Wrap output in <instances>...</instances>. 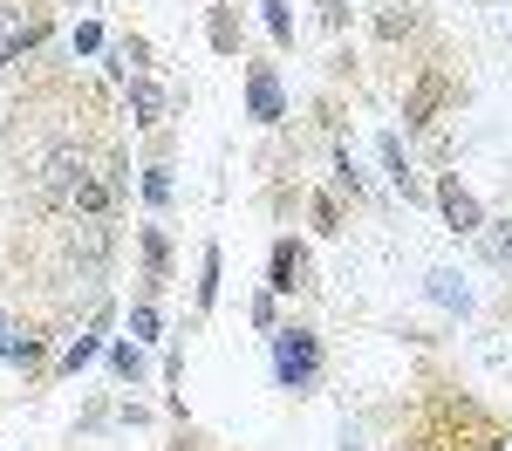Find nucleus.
Masks as SVG:
<instances>
[{"instance_id": "obj_1", "label": "nucleus", "mask_w": 512, "mask_h": 451, "mask_svg": "<svg viewBox=\"0 0 512 451\" xmlns=\"http://www.w3.org/2000/svg\"><path fill=\"white\" fill-rule=\"evenodd\" d=\"M410 451H499V424L478 404H437V424L410 431Z\"/></svg>"}, {"instance_id": "obj_2", "label": "nucleus", "mask_w": 512, "mask_h": 451, "mask_svg": "<svg viewBox=\"0 0 512 451\" xmlns=\"http://www.w3.org/2000/svg\"><path fill=\"white\" fill-rule=\"evenodd\" d=\"M274 369H280V383H287V390H308V383H315V369H321L315 335H308V328H274Z\"/></svg>"}, {"instance_id": "obj_3", "label": "nucleus", "mask_w": 512, "mask_h": 451, "mask_svg": "<svg viewBox=\"0 0 512 451\" xmlns=\"http://www.w3.org/2000/svg\"><path fill=\"white\" fill-rule=\"evenodd\" d=\"M89 178V158H82L76 144H55L48 158H41V171H35V185H41V199L48 205H62L69 212V199H76V185Z\"/></svg>"}, {"instance_id": "obj_4", "label": "nucleus", "mask_w": 512, "mask_h": 451, "mask_svg": "<svg viewBox=\"0 0 512 451\" xmlns=\"http://www.w3.org/2000/svg\"><path fill=\"white\" fill-rule=\"evenodd\" d=\"M246 103H253V117H260V123H280V117H287L280 82H274V69H267V62H253V69H246Z\"/></svg>"}, {"instance_id": "obj_5", "label": "nucleus", "mask_w": 512, "mask_h": 451, "mask_svg": "<svg viewBox=\"0 0 512 451\" xmlns=\"http://www.w3.org/2000/svg\"><path fill=\"white\" fill-rule=\"evenodd\" d=\"M48 28H41V14H21V7H0V62H14L28 41H41Z\"/></svg>"}, {"instance_id": "obj_6", "label": "nucleus", "mask_w": 512, "mask_h": 451, "mask_svg": "<svg viewBox=\"0 0 512 451\" xmlns=\"http://www.w3.org/2000/svg\"><path fill=\"white\" fill-rule=\"evenodd\" d=\"M437 205H444V219H451L458 233H478V226H485V219H478V199L458 185V178H444V185H437Z\"/></svg>"}, {"instance_id": "obj_7", "label": "nucleus", "mask_w": 512, "mask_h": 451, "mask_svg": "<svg viewBox=\"0 0 512 451\" xmlns=\"http://www.w3.org/2000/svg\"><path fill=\"white\" fill-rule=\"evenodd\" d=\"M267 287H274V294H294V287H308V260H301V246H294V240H280V246H274V281H267Z\"/></svg>"}, {"instance_id": "obj_8", "label": "nucleus", "mask_w": 512, "mask_h": 451, "mask_svg": "<svg viewBox=\"0 0 512 451\" xmlns=\"http://www.w3.org/2000/svg\"><path fill=\"white\" fill-rule=\"evenodd\" d=\"M130 123H137V130H151V123H164V89L158 82H130Z\"/></svg>"}, {"instance_id": "obj_9", "label": "nucleus", "mask_w": 512, "mask_h": 451, "mask_svg": "<svg viewBox=\"0 0 512 451\" xmlns=\"http://www.w3.org/2000/svg\"><path fill=\"white\" fill-rule=\"evenodd\" d=\"M383 171H390V185L403 199H424V185H417V171L403 164V144H396V137H383Z\"/></svg>"}, {"instance_id": "obj_10", "label": "nucleus", "mask_w": 512, "mask_h": 451, "mask_svg": "<svg viewBox=\"0 0 512 451\" xmlns=\"http://www.w3.org/2000/svg\"><path fill=\"white\" fill-rule=\"evenodd\" d=\"M444 103V76H424L410 89V103H403V123H431V110Z\"/></svg>"}, {"instance_id": "obj_11", "label": "nucleus", "mask_w": 512, "mask_h": 451, "mask_svg": "<svg viewBox=\"0 0 512 451\" xmlns=\"http://www.w3.org/2000/svg\"><path fill=\"white\" fill-rule=\"evenodd\" d=\"M424 287H431V301H437V308H458V315L472 308V287L458 281V274H431V281H424Z\"/></svg>"}, {"instance_id": "obj_12", "label": "nucleus", "mask_w": 512, "mask_h": 451, "mask_svg": "<svg viewBox=\"0 0 512 451\" xmlns=\"http://www.w3.org/2000/svg\"><path fill=\"white\" fill-rule=\"evenodd\" d=\"M478 246H485V260H499V267H506V260H512V219H499V226H478Z\"/></svg>"}, {"instance_id": "obj_13", "label": "nucleus", "mask_w": 512, "mask_h": 451, "mask_svg": "<svg viewBox=\"0 0 512 451\" xmlns=\"http://www.w3.org/2000/svg\"><path fill=\"white\" fill-rule=\"evenodd\" d=\"M0 356H14V363H28V356H35V335H21L7 315H0Z\"/></svg>"}, {"instance_id": "obj_14", "label": "nucleus", "mask_w": 512, "mask_h": 451, "mask_svg": "<svg viewBox=\"0 0 512 451\" xmlns=\"http://www.w3.org/2000/svg\"><path fill=\"white\" fill-rule=\"evenodd\" d=\"M198 301L205 308L219 301V246H205V260H198Z\"/></svg>"}, {"instance_id": "obj_15", "label": "nucleus", "mask_w": 512, "mask_h": 451, "mask_svg": "<svg viewBox=\"0 0 512 451\" xmlns=\"http://www.w3.org/2000/svg\"><path fill=\"white\" fill-rule=\"evenodd\" d=\"M96 335H103V322L89 328V335H76V342L62 349V369H82V363H89V356H96Z\"/></svg>"}, {"instance_id": "obj_16", "label": "nucleus", "mask_w": 512, "mask_h": 451, "mask_svg": "<svg viewBox=\"0 0 512 451\" xmlns=\"http://www.w3.org/2000/svg\"><path fill=\"white\" fill-rule=\"evenodd\" d=\"M144 199H151V205L171 199V171H164V164H151V171H144Z\"/></svg>"}, {"instance_id": "obj_17", "label": "nucleus", "mask_w": 512, "mask_h": 451, "mask_svg": "<svg viewBox=\"0 0 512 451\" xmlns=\"http://www.w3.org/2000/svg\"><path fill=\"white\" fill-rule=\"evenodd\" d=\"M144 267H151V281H164V233L158 226L144 233Z\"/></svg>"}, {"instance_id": "obj_18", "label": "nucleus", "mask_w": 512, "mask_h": 451, "mask_svg": "<svg viewBox=\"0 0 512 451\" xmlns=\"http://www.w3.org/2000/svg\"><path fill=\"white\" fill-rule=\"evenodd\" d=\"M130 335H137V342H151V335H158V308H151V301H144V308H130Z\"/></svg>"}, {"instance_id": "obj_19", "label": "nucleus", "mask_w": 512, "mask_h": 451, "mask_svg": "<svg viewBox=\"0 0 512 451\" xmlns=\"http://www.w3.org/2000/svg\"><path fill=\"white\" fill-rule=\"evenodd\" d=\"M267 28H274V41H294V21H287V7H280V0H267Z\"/></svg>"}, {"instance_id": "obj_20", "label": "nucleus", "mask_w": 512, "mask_h": 451, "mask_svg": "<svg viewBox=\"0 0 512 451\" xmlns=\"http://www.w3.org/2000/svg\"><path fill=\"white\" fill-rule=\"evenodd\" d=\"M335 178H342V192H362V171H355V164H349V151L335 158Z\"/></svg>"}, {"instance_id": "obj_21", "label": "nucleus", "mask_w": 512, "mask_h": 451, "mask_svg": "<svg viewBox=\"0 0 512 451\" xmlns=\"http://www.w3.org/2000/svg\"><path fill=\"white\" fill-rule=\"evenodd\" d=\"M117 369H123V376H137V369H144V356H137V342H117Z\"/></svg>"}, {"instance_id": "obj_22", "label": "nucleus", "mask_w": 512, "mask_h": 451, "mask_svg": "<svg viewBox=\"0 0 512 451\" xmlns=\"http://www.w3.org/2000/svg\"><path fill=\"white\" fill-rule=\"evenodd\" d=\"M342 14H349V0H321V21L328 28H342Z\"/></svg>"}, {"instance_id": "obj_23", "label": "nucleus", "mask_w": 512, "mask_h": 451, "mask_svg": "<svg viewBox=\"0 0 512 451\" xmlns=\"http://www.w3.org/2000/svg\"><path fill=\"white\" fill-rule=\"evenodd\" d=\"M342 451H362V445H355V438H349V431H342Z\"/></svg>"}]
</instances>
